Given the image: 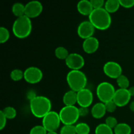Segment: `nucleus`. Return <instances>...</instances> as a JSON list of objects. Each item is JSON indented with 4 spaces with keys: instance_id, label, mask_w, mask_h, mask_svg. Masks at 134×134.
I'll use <instances>...</instances> for the list:
<instances>
[{
    "instance_id": "obj_1",
    "label": "nucleus",
    "mask_w": 134,
    "mask_h": 134,
    "mask_svg": "<svg viewBox=\"0 0 134 134\" xmlns=\"http://www.w3.org/2000/svg\"><path fill=\"white\" fill-rule=\"evenodd\" d=\"M30 108L35 117L43 119L52 110V103L48 98L43 96H37L30 101Z\"/></svg>"
},
{
    "instance_id": "obj_2",
    "label": "nucleus",
    "mask_w": 134,
    "mask_h": 134,
    "mask_svg": "<svg viewBox=\"0 0 134 134\" xmlns=\"http://www.w3.org/2000/svg\"><path fill=\"white\" fill-rule=\"evenodd\" d=\"M89 21L92 24L96 29L106 30L110 27L112 23L111 14L105 8L94 9L88 16Z\"/></svg>"
},
{
    "instance_id": "obj_3",
    "label": "nucleus",
    "mask_w": 134,
    "mask_h": 134,
    "mask_svg": "<svg viewBox=\"0 0 134 134\" xmlns=\"http://www.w3.org/2000/svg\"><path fill=\"white\" fill-rule=\"evenodd\" d=\"M12 31L14 36L18 39L27 38L32 31L31 19L26 15L16 18L13 22Z\"/></svg>"
},
{
    "instance_id": "obj_4",
    "label": "nucleus",
    "mask_w": 134,
    "mask_h": 134,
    "mask_svg": "<svg viewBox=\"0 0 134 134\" xmlns=\"http://www.w3.org/2000/svg\"><path fill=\"white\" fill-rule=\"evenodd\" d=\"M66 81L71 90L78 92L85 88L87 84V77L81 70H71L66 76Z\"/></svg>"
},
{
    "instance_id": "obj_5",
    "label": "nucleus",
    "mask_w": 134,
    "mask_h": 134,
    "mask_svg": "<svg viewBox=\"0 0 134 134\" xmlns=\"http://www.w3.org/2000/svg\"><path fill=\"white\" fill-rule=\"evenodd\" d=\"M60 120L64 125H74L80 117L79 108L76 106H64L59 112Z\"/></svg>"
},
{
    "instance_id": "obj_6",
    "label": "nucleus",
    "mask_w": 134,
    "mask_h": 134,
    "mask_svg": "<svg viewBox=\"0 0 134 134\" xmlns=\"http://www.w3.org/2000/svg\"><path fill=\"white\" fill-rule=\"evenodd\" d=\"M115 87L109 82H102L96 88V95L100 102L105 103L113 99L115 94Z\"/></svg>"
},
{
    "instance_id": "obj_7",
    "label": "nucleus",
    "mask_w": 134,
    "mask_h": 134,
    "mask_svg": "<svg viewBox=\"0 0 134 134\" xmlns=\"http://www.w3.org/2000/svg\"><path fill=\"white\" fill-rule=\"evenodd\" d=\"M42 119V126L47 132H56L62 123L59 113L54 111H51Z\"/></svg>"
},
{
    "instance_id": "obj_8",
    "label": "nucleus",
    "mask_w": 134,
    "mask_h": 134,
    "mask_svg": "<svg viewBox=\"0 0 134 134\" xmlns=\"http://www.w3.org/2000/svg\"><path fill=\"white\" fill-rule=\"evenodd\" d=\"M43 77V71L37 67H29L24 71V79L27 83L37 84L41 81Z\"/></svg>"
},
{
    "instance_id": "obj_9",
    "label": "nucleus",
    "mask_w": 134,
    "mask_h": 134,
    "mask_svg": "<svg viewBox=\"0 0 134 134\" xmlns=\"http://www.w3.org/2000/svg\"><path fill=\"white\" fill-rule=\"evenodd\" d=\"M103 73L111 79H116L122 75V68L119 63L114 61H109L104 64L103 68Z\"/></svg>"
},
{
    "instance_id": "obj_10",
    "label": "nucleus",
    "mask_w": 134,
    "mask_h": 134,
    "mask_svg": "<svg viewBox=\"0 0 134 134\" xmlns=\"http://www.w3.org/2000/svg\"><path fill=\"white\" fill-rule=\"evenodd\" d=\"M67 67L71 70H81L84 67L85 61L82 55L78 53H70L65 60Z\"/></svg>"
},
{
    "instance_id": "obj_11",
    "label": "nucleus",
    "mask_w": 134,
    "mask_h": 134,
    "mask_svg": "<svg viewBox=\"0 0 134 134\" xmlns=\"http://www.w3.org/2000/svg\"><path fill=\"white\" fill-rule=\"evenodd\" d=\"M43 10V4L37 0L30 1L25 5V15L30 19L39 16L42 13Z\"/></svg>"
},
{
    "instance_id": "obj_12",
    "label": "nucleus",
    "mask_w": 134,
    "mask_h": 134,
    "mask_svg": "<svg viewBox=\"0 0 134 134\" xmlns=\"http://www.w3.org/2000/svg\"><path fill=\"white\" fill-rule=\"evenodd\" d=\"M94 96L90 89L85 88L77 92V104L81 107H89L93 103Z\"/></svg>"
},
{
    "instance_id": "obj_13",
    "label": "nucleus",
    "mask_w": 134,
    "mask_h": 134,
    "mask_svg": "<svg viewBox=\"0 0 134 134\" xmlns=\"http://www.w3.org/2000/svg\"><path fill=\"white\" fill-rule=\"evenodd\" d=\"M96 28L89 20L82 21L77 27V34L82 39H86L93 37Z\"/></svg>"
},
{
    "instance_id": "obj_14",
    "label": "nucleus",
    "mask_w": 134,
    "mask_h": 134,
    "mask_svg": "<svg viewBox=\"0 0 134 134\" xmlns=\"http://www.w3.org/2000/svg\"><path fill=\"white\" fill-rule=\"evenodd\" d=\"M131 98L132 96L128 91V89L119 88L116 90L113 100L117 107H122L130 103Z\"/></svg>"
},
{
    "instance_id": "obj_15",
    "label": "nucleus",
    "mask_w": 134,
    "mask_h": 134,
    "mask_svg": "<svg viewBox=\"0 0 134 134\" xmlns=\"http://www.w3.org/2000/svg\"><path fill=\"white\" fill-rule=\"evenodd\" d=\"M99 47V40L95 37L85 39L82 43V49L86 54H94L98 51Z\"/></svg>"
},
{
    "instance_id": "obj_16",
    "label": "nucleus",
    "mask_w": 134,
    "mask_h": 134,
    "mask_svg": "<svg viewBox=\"0 0 134 134\" xmlns=\"http://www.w3.org/2000/svg\"><path fill=\"white\" fill-rule=\"evenodd\" d=\"M77 9L80 14L88 16L94 10L91 2L88 0H81L79 1L77 5Z\"/></svg>"
},
{
    "instance_id": "obj_17",
    "label": "nucleus",
    "mask_w": 134,
    "mask_h": 134,
    "mask_svg": "<svg viewBox=\"0 0 134 134\" xmlns=\"http://www.w3.org/2000/svg\"><path fill=\"white\" fill-rule=\"evenodd\" d=\"M107 113L105 103L98 102L93 105L91 109V115L92 117L96 119H100L105 116Z\"/></svg>"
},
{
    "instance_id": "obj_18",
    "label": "nucleus",
    "mask_w": 134,
    "mask_h": 134,
    "mask_svg": "<svg viewBox=\"0 0 134 134\" xmlns=\"http://www.w3.org/2000/svg\"><path fill=\"white\" fill-rule=\"evenodd\" d=\"M63 103L65 106H73L77 103V92L73 90H69L63 96Z\"/></svg>"
},
{
    "instance_id": "obj_19",
    "label": "nucleus",
    "mask_w": 134,
    "mask_h": 134,
    "mask_svg": "<svg viewBox=\"0 0 134 134\" xmlns=\"http://www.w3.org/2000/svg\"><path fill=\"white\" fill-rule=\"evenodd\" d=\"M120 7V5L119 0H107L105 1L104 5L105 9L110 14L117 11Z\"/></svg>"
},
{
    "instance_id": "obj_20",
    "label": "nucleus",
    "mask_w": 134,
    "mask_h": 134,
    "mask_svg": "<svg viewBox=\"0 0 134 134\" xmlns=\"http://www.w3.org/2000/svg\"><path fill=\"white\" fill-rule=\"evenodd\" d=\"M113 131L114 134H131L132 128L126 123H119Z\"/></svg>"
},
{
    "instance_id": "obj_21",
    "label": "nucleus",
    "mask_w": 134,
    "mask_h": 134,
    "mask_svg": "<svg viewBox=\"0 0 134 134\" xmlns=\"http://www.w3.org/2000/svg\"><path fill=\"white\" fill-rule=\"evenodd\" d=\"M13 14L16 18L25 15V5L21 3H15L12 7Z\"/></svg>"
},
{
    "instance_id": "obj_22",
    "label": "nucleus",
    "mask_w": 134,
    "mask_h": 134,
    "mask_svg": "<svg viewBox=\"0 0 134 134\" xmlns=\"http://www.w3.org/2000/svg\"><path fill=\"white\" fill-rule=\"evenodd\" d=\"M54 54L56 57L59 60H65L70 53H69V51L65 47L60 46L55 49Z\"/></svg>"
},
{
    "instance_id": "obj_23",
    "label": "nucleus",
    "mask_w": 134,
    "mask_h": 134,
    "mask_svg": "<svg viewBox=\"0 0 134 134\" xmlns=\"http://www.w3.org/2000/svg\"><path fill=\"white\" fill-rule=\"evenodd\" d=\"M95 134H114V131L105 123H102L96 128Z\"/></svg>"
},
{
    "instance_id": "obj_24",
    "label": "nucleus",
    "mask_w": 134,
    "mask_h": 134,
    "mask_svg": "<svg viewBox=\"0 0 134 134\" xmlns=\"http://www.w3.org/2000/svg\"><path fill=\"white\" fill-rule=\"evenodd\" d=\"M116 83L119 86V88L128 89L130 86V81L128 77L124 75H121L116 79Z\"/></svg>"
},
{
    "instance_id": "obj_25",
    "label": "nucleus",
    "mask_w": 134,
    "mask_h": 134,
    "mask_svg": "<svg viewBox=\"0 0 134 134\" xmlns=\"http://www.w3.org/2000/svg\"><path fill=\"white\" fill-rule=\"evenodd\" d=\"M75 130L77 134H89L90 132V126L85 122H80L76 124Z\"/></svg>"
},
{
    "instance_id": "obj_26",
    "label": "nucleus",
    "mask_w": 134,
    "mask_h": 134,
    "mask_svg": "<svg viewBox=\"0 0 134 134\" xmlns=\"http://www.w3.org/2000/svg\"><path fill=\"white\" fill-rule=\"evenodd\" d=\"M1 111H3V114L7 119H14L16 116V110L13 107L8 106Z\"/></svg>"
},
{
    "instance_id": "obj_27",
    "label": "nucleus",
    "mask_w": 134,
    "mask_h": 134,
    "mask_svg": "<svg viewBox=\"0 0 134 134\" xmlns=\"http://www.w3.org/2000/svg\"><path fill=\"white\" fill-rule=\"evenodd\" d=\"M10 77L13 81H19L24 79V71L20 69H13L10 73Z\"/></svg>"
},
{
    "instance_id": "obj_28",
    "label": "nucleus",
    "mask_w": 134,
    "mask_h": 134,
    "mask_svg": "<svg viewBox=\"0 0 134 134\" xmlns=\"http://www.w3.org/2000/svg\"><path fill=\"white\" fill-rule=\"evenodd\" d=\"M10 38V33L9 30L6 27H0V43H5Z\"/></svg>"
},
{
    "instance_id": "obj_29",
    "label": "nucleus",
    "mask_w": 134,
    "mask_h": 134,
    "mask_svg": "<svg viewBox=\"0 0 134 134\" xmlns=\"http://www.w3.org/2000/svg\"><path fill=\"white\" fill-rule=\"evenodd\" d=\"M60 134H77L75 126L64 125L60 130Z\"/></svg>"
},
{
    "instance_id": "obj_30",
    "label": "nucleus",
    "mask_w": 134,
    "mask_h": 134,
    "mask_svg": "<svg viewBox=\"0 0 134 134\" xmlns=\"http://www.w3.org/2000/svg\"><path fill=\"white\" fill-rule=\"evenodd\" d=\"M47 131L42 125H37L33 127L30 131V134H47Z\"/></svg>"
},
{
    "instance_id": "obj_31",
    "label": "nucleus",
    "mask_w": 134,
    "mask_h": 134,
    "mask_svg": "<svg viewBox=\"0 0 134 134\" xmlns=\"http://www.w3.org/2000/svg\"><path fill=\"white\" fill-rule=\"evenodd\" d=\"M105 123L109 127H110L111 128H112L113 130H114V128L117 126V124H119L117 121V119L115 117L113 116H109L108 117H107V119H105Z\"/></svg>"
},
{
    "instance_id": "obj_32",
    "label": "nucleus",
    "mask_w": 134,
    "mask_h": 134,
    "mask_svg": "<svg viewBox=\"0 0 134 134\" xmlns=\"http://www.w3.org/2000/svg\"><path fill=\"white\" fill-rule=\"evenodd\" d=\"M105 105L106 110H107V112L108 113H113L116 111V105L115 104V102H113V100L109 101V102H107V103H105Z\"/></svg>"
},
{
    "instance_id": "obj_33",
    "label": "nucleus",
    "mask_w": 134,
    "mask_h": 134,
    "mask_svg": "<svg viewBox=\"0 0 134 134\" xmlns=\"http://www.w3.org/2000/svg\"><path fill=\"white\" fill-rule=\"evenodd\" d=\"M90 2L94 9H98L104 7L105 1L104 0H91Z\"/></svg>"
},
{
    "instance_id": "obj_34",
    "label": "nucleus",
    "mask_w": 134,
    "mask_h": 134,
    "mask_svg": "<svg viewBox=\"0 0 134 134\" xmlns=\"http://www.w3.org/2000/svg\"><path fill=\"white\" fill-rule=\"evenodd\" d=\"M120 7L130 9L134 6V0H119Z\"/></svg>"
},
{
    "instance_id": "obj_35",
    "label": "nucleus",
    "mask_w": 134,
    "mask_h": 134,
    "mask_svg": "<svg viewBox=\"0 0 134 134\" xmlns=\"http://www.w3.org/2000/svg\"><path fill=\"white\" fill-rule=\"evenodd\" d=\"M7 122V119L5 115L3 114L2 111H0V130H2L6 126Z\"/></svg>"
},
{
    "instance_id": "obj_36",
    "label": "nucleus",
    "mask_w": 134,
    "mask_h": 134,
    "mask_svg": "<svg viewBox=\"0 0 134 134\" xmlns=\"http://www.w3.org/2000/svg\"><path fill=\"white\" fill-rule=\"evenodd\" d=\"M80 116H86L88 115L89 109L88 107H81L79 108Z\"/></svg>"
},
{
    "instance_id": "obj_37",
    "label": "nucleus",
    "mask_w": 134,
    "mask_h": 134,
    "mask_svg": "<svg viewBox=\"0 0 134 134\" xmlns=\"http://www.w3.org/2000/svg\"><path fill=\"white\" fill-rule=\"evenodd\" d=\"M128 91H129L130 94L131 96H134V86H132L128 88Z\"/></svg>"
},
{
    "instance_id": "obj_38",
    "label": "nucleus",
    "mask_w": 134,
    "mask_h": 134,
    "mask_svg": "<svg viewBox=\"0 0 134 134\" xmlns=\"http://www.w3.org/2000/svg\"><path fill=\"white\" fill-rule=\"evenodd\" d=\"M130 109L132 112H134V101L131 102L130 104Z\"/></svg>"
},
{
    "instance_id": "obj_39",
    "label": "nucleus",
    "mask_w": 134,
    "mask_h": 134,
    "mask_svg": "<svg viewBox=\"0 0 134 134\" xmlns=\"http://www.w3.org/2000/svg\"><path fill=\"white\" fill-rule=\"evenodd\" d=\"M47 134H58L56 132H48Z\"/></svg>"
}]
</instances>
